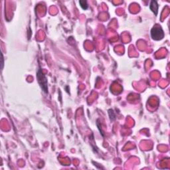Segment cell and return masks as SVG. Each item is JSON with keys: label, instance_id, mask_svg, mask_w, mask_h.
Masks as SVG:
<instances>
[{"label": "cell", "instance_id": "cell-1", "mask_svg": "<svg viewBox=\"0 0 170 170\" xmlns=\"http://www.w3.org/2000/svg\"><path fill=\"white\" fill-rule=\"evenodd\" d=\"M37 78L39 82V84H40V86L41 87L42 90L45 93L48 92V88H47V78L45 77V75L42 73V72L41 70H39L37 74Z\"/></svg>", "mask_w": 170, "mask_h": 170}, {"label": "cell", "instance_id": "cell-2", "mask_svg": "<svg viewBox=\"0 0 170 170\" xmlns=\"http://www.w3.org/2000/svg\"><path fill=\"white\" fill-rule=\"evenodd\" d=\"M151 35L153 39L157 41L161 40L164 37V33L160 26H155L153 27L151 31Z\"/></svg>", "mask_w": 170, "mask_h": 170}, {"label": "cell", "instance_id": "cell-3", "mask_svg": "<svg viewBox=\"0 0 170 170\" xmlns=\"http://www.w3.org/2000/svg\"><path fill=\"white\" fill-rule=\"evenodd\" d=\"M150 9H151V10L153 13H155V15H157L158 10V5L157 4V2L152 1L151 2V4H150Z\"/></svg>", "mask_w": 170, "mask_h": 170}, {"label": "cell", "instance_id": "cell-4", "mask_svg": "<svg viewBox=\"0 0 170 170\" xmlns=\"http://www.w3.org/2000/svg\"><path fill=\"white\" fill-rule=\"evenodd\" d=\"M79 4L81 6V8L83 9H88V4L87 1H80Z\"/></svg>", "mask_w": 170, "mask_h": 170}]
</instances>
